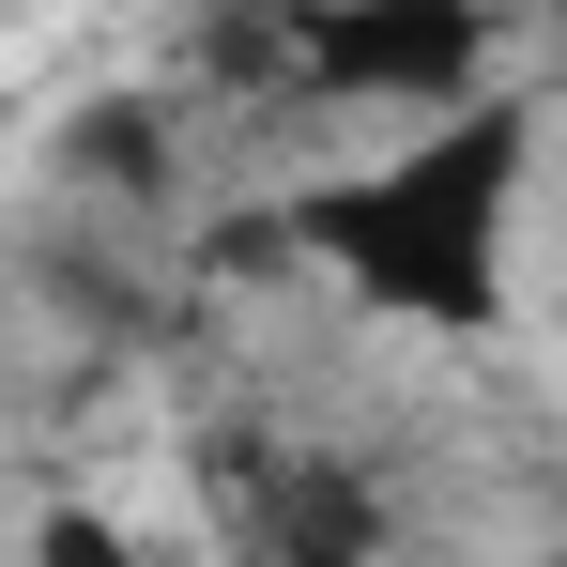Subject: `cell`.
Segmentation results:
<instances>
[{
	"label": "cell",
	"mask_w": 567,
	"mask_h": 567,
	"mask_svg": "<svg viewBox=\"0 0 567 567\" xmlns=\"http://www.w3.org/2000/svg\"><path fill=\"white\" fill-rule=\"evenodd\" d=\"M506 62V0H291L277 78L307 107H475Z\"/></svg>",
	"instance_id": "cell-2"
},
{
	"label": "cell",
	"mask_w": 567,
	"mask_h": 567,
	"mask_svg": "<svg viewBox=\"0 0 567 567\" xmlns=\"http://www.w3.org/2000/svg\"><path fill=\"white\" fill-rule=\"evenodd\" d=\"M537 16H553V47H567V0H537Z\"/></svg>",
	"instance_id": "cell-3"
},
{
	"label": "cell",
	"mask_w": 567,
	"mask_h": 567,
	"mask_svg": "<svg viewBox=\"0 0 567 567\" xmlns=\"http://www.w3.org/2000/svg\"><path fill=\"white\" fill-rule=\"evenodd\" d=\"M522 169H537V93L430 107L399 154L322 169V185L291 199V246L353 291L369 322H414V338H491V322H506Z\"/></svg>",
	"instance_id": "cell-1"
}]
</instances>
